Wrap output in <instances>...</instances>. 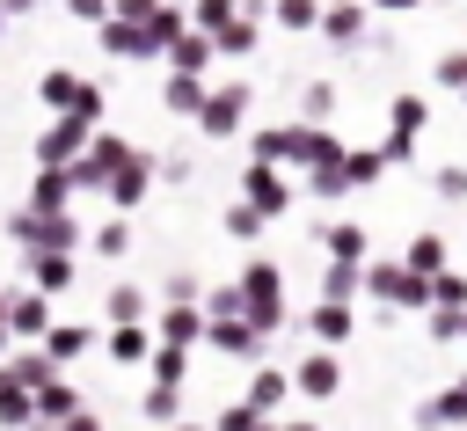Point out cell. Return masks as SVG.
I'll use <instances>...</instances> for the list:
<instances>
[{
    "label": "cell",
    "instance_id": "6da1fadb",
    "mask_svg": "<svg viewBox=\"0 0 467 431\" xmlns=\"http://www.w3.org/2000/svg\"><path fill=\"white\" fill-rule=\"evenodd\" d=\"M36 102H44L51 117H80V124H95V131H102V110H109L102 80H88V73H73V66H51V73L36 80Z\"/></svg>",
    "mask_w": 467,
    "mask_h": 431
},
{
    "label": "cell",
    "instance_id": "7a4b0ae2",
    "mask_svg": "<svg viewBox=\"0 0 467 431\" xmlns=\"http://www.w3.org/2000/svg\"><path fill=\"white\" fill-rule=\"evenodd\" d=\"M248 110H255V80H219V88L204 95L197 131H204V139H241V131H248Z\"/></svg>",
    "mask_w": 467,
    "mask_h": 431
},
{
    "label": "cell",
    "instance_id": "3957f363",
    "mask_svg": "<svg viewBox=\"0 0 467 431\" xmlns=\"http://www.w3.org/2000/svg\"><path fill=\"white\" fill-rule=\"evenodd\" d=\"M131 153H139V146H131L124 131H95V139H88V153L73 161V183H80V190H109V183H117V168H124Z\"/></svg>",
    "mask_w": 467,
    "mask_h": 431
},
{
    "label": "cell",
    "instance_id": "277c9868",
    "mask_svg": "<svg viewBox=\"0 0 467 431\" xmlns=\"http://www.w3.org/2000/svg\"><path fill=\"white\" fill-rule=\"evenodd\" d=\"M88 139H95V124H80V117H51L44 131H36V168H73L80 153H88Z\"/></svg>",
    "mask_w": 467,
    "mask_h": 431
},
{
    "label": "cell",
    "instance_id": "5b68a950",
    "mask_svg": "<svg viewBox=\"0 0 467 431\" xmlns=\"http://www.w3.org/2000/svg\"><path fill=\"white\" fill-rule=\"evenodd\" d=\"M372 7L365 0H336V7H321V44H336V51H365L372 44Z\"/></svg>",
    "mask_w": 467,
    "mask_h": 431
},
{
    "label": "cell",
    "instance_id": "8992f818",
    "mask_svg": "<svg viewBox=\"0 0 467 431\" xmlns=\"http://www.w3.org/2000/svg\"><path fill=\"white\" fill-rule=\"evenodd\" d=\"M248 146H255V161H270V168H292V161L306 168V146H314V124H299V117H285V124H263V131H255Z\"/></svg>",
    "mask_w": 467,
    "mask_h": 431
},
{
    "label": "cell",
    "instance_id": "52a82bcc",
    "mask_svg": "<svg viewBox=\"0 0 467 431\" xmlns=\"http://www.w3.org/2000/svg\"><path fill=\"white\" fill-rule=\"evenodd\" d=\"M241 205H255L263 219H277V212L292 205V183H285L270 161H248V168H241Z\"/></svg>",
    "mask_w": 467,
    "mask_h": 431
},
{
    "label": "cell",
    "instance_id": "ba28073f",
    "mask_svg": "<svg viewBox=\"0 0 467 431\" xmlns=\"http://www.w3.org/2000/svg\"><path fill=\"white\" fill-rule=\"evenodd\" d=\"M7 234H15V241H29V248H66L80 226H73L66 212H29V205H22V212L7 219Z\"/></svg>",
    "mask_w": 467,
    "mask_h": 431
},
{
    "label": "cell",
    "instance_id": "9c48e42d",
    "mask_svg": "<svg viewBox=\"0 0 467 431\" xmlns=\"http://www.w3.org/2000/svg\"><path fill=\"white\" fill-rule=\"evenodd\" d=\"M95 37H102V51H109V58H124V66H139V58H161V51H153V37H146V22H117V15H109Z\"/></svg>",
    "mask_w": 467,
    "mask_h": 431
},
{
    "label": "cell",
    "instance_id": "30bf717a",
    "mask_svg": "<svg viewBox=\"0 0 467 431\" xmlns=\"http://www.w3.org/2000/svg\"><path fill=\"white\" fill-rule=\"evenodd\" d=\"M212 58H219V44H212V37H197V29L168 44V73H197V80H204V73H212Z\"/></svg>",
    "mask_w": 467,
    "mask_h": 431
},
{
    "label": "cell",
    "instance_id": "8fae6325",
    "mask_svg": "<svg viewBox=\"0 0 467 431\" xmlns=\"http://www.w3.org/2000/svg\"><path fill=\"white\" fill-rule=\"evenodd\" d=\"M204 95H212V88H204L197 73H168V88H161V110H175V117H190V124H197V117H204Z\"/></svg>",
    "mask_w": 467,
    "mask_h": 431
},
{
    "label": "cell",
    "instance_id": "7c38bea8",
    "mask_svg": "<svg viewBox=\"0 0 467 431\" xmlns=\"http://www.w3.org/2000/svg\"><path fill=\"white\" fill-rule=\"evenodd\" d=\"M431 124V102L423 95H394L387 102V139H401V146H416V131Z\"/></svg>",
    "mask_w": 467,
    "mask_h": 431
},
{
    "label": "cell",
    "instance_id": "4fadbf2b",
    "mask_svg": "<svg viewBox=\"0 0 467 431\" xmlns=\"http://www.w3.org/2000/svg\"><path fill=\"white\" fill-rule=\"evenodd\" d=\"M153 175H161V161H153V153H131V161L117 168V183H109V197H117V205H139Z\"/></svg>",
    "mask_w": 467,
    "mask_h": 431
},
{
    "label": "cell",
    "instance_id": "5bb4252c",
    "mask_svg": "<svg viewBox=\"0 0 467 431\" xmlns=\"http://www.w3.org/2000/svg\"><path fill=\"white\" fill-rule=\"evenodd\" d=\"M73 190H80V183H73V168H44V175H36V190H29V212H58Z\"/></svg>",
    "mask_w": 467,
    "mask_h": 431
},
{
    "label": "cell",
    "instance_id": "9a60e30c",
    "mask_svg": "<svg viewBox=\"0 0 467 431\" xmlns=\"http://www.w3.org/2000/svg\"><path fill=\"white\" fill-rule=\"evenodd\" d=\"M241 22V0H190V29L197 37H219V29H234Z\"/></svg>",
    "mask_w": 467,
    "mask_h": 431
},
{
    "label": "cell",
    "instance_id": "2e32d148",
    "mask_svg": "<svg viewBox=\"0 0 467 431\" xmlns=\"http://www.w3.org/2000/svg\"><path fill=\"white\" fill-rule=\"evenodd\" d=\"M270 22L292 29V37H314L321 29V0H270Z\"/></svg>",
    "mask_w": 467,
    "mask_h": 431
},
{
    "label": "cell",
    "instance_id": "e0dca14e",
    "mask_svg": "<svg viewBox=\"0 0 467 431\" xmlns=\"http://www.w3.org/2000/svg\"><path fill=\"white\" fill-rule=\"evenodd\" d=\"M212 44H219V58H255V44H263V22H248V15H241V22H234V29H219Z\"/></svg>",
    "mask_w": 467,
    "mask_h": 431
},
{
    "label": "cell",
    "instance_id": "ac0fdd59",
    "mask_svg": "<svg viewBox=\"0 0 467 431\" xmlns=\"http://www.w3.org/2000/svg\"><path fill=\"white\" fill-rule=\"evenodd\" d=\"M336 117V80H306L299 88V124H328Z\"/></svg>",
    "mask_w": 467,
    "mask_h": 431
},
{
    "label": "cell",
    "instance_id": "d6986e66",
    "mask_svg": "<svg viewBox=\"0 0 467 431\" xmlns=\"http://www.w3.org/2000/svg\"><path fill=\"white\" fill-rule=\"evenodd\" d=\"M372 292H387V300H416L423 278H416L409 263H379V270H372Z\"/></svg>",
    "mask_w": 467,
    "mask_h": 431
},
{
    "label": "cell",
    "instance_id": "ffe728a7",
    "mask_svg": "<svg viewBox=\"0 0 467 431\" xmlns=\"http://www.w3.org/2000/svg\"><path fill=\"white\" fill-rule=\"evenodd\" d=\"M248 307L270 321L277 314V263H248Z\"/></svg>",
    "mask_w": 467,
    "mask_h": 431
},
{
    "label": "cell",
    "instance_id": "44dd1931",
    "mask_svg": "<svg viewBox=\"0 0 467 431\" xmlns=\"http://www.w3.org/2000/svg\"><path fill=\"white\" fill-rule=\"evenodd\" d=\"M306 190H314V197H343V190H350V153H343V161L306 168Z\"/></svg>",
    "mask_w": 467,
    "mask_h": 431
},
{
    "label": "cell",
    "instance_id": "7402d4cb",
    "mask_svg": "<svg viewBox=\"0 0 467 431\" xmlns=\"http://www.w3.org/2000/svg\"><path fill=\"white\" fill-rule=\"evenodd\" d=\"M409 270H416V278H438V270H445V241H438V234H416V241H409Z\"/></svg>",
    "mask_w": 467,
    "mask_h": 431
},
{
    "label": "cell",
    "instance_id": "603a6c76",
    "mask_svg": "<svg viewBox=\"0 0 467 431\" xmlns=\"http://www.w3.org/2000/svg\"><path fill=\"white\" fill-rule=\"evenodd\" d=\"M431 73H438V88H445V95H467V44L438 51V66H431Z\"/></svg>",
    "mask_w": 467,
    "mask_h": 431
},
{
    "label": "cell",
    "instance_id": "cb8c5ba5",
    "mask_svg": "<svg viewBox=\"0 0 467 431\" xmlns=\"http://www.w3.org/2000/svg\"><path fill=\"white\" fill-rule=\"evenodd\" d=\"M387 175V153L379 146H350V190H365V183H379Z\"/></svg>",
    "mask_w": 467,
    "mask_h": 431
},
{
    "label": "cell",
    "instance_id": "d4e9b609",
    "mask_svg": "<svg viewBox=\"0 0 467 431\" xmlns=\"http://www.w3.org/2000/svg\"><path fill=\"white\" fill-rule=\"evenodd\" d=\"M321 241L336 248V263H358V256H365V234H358L350 219H336V226H321Z\"/></svg>",
    "mask_w": 467,
    "mask_h": 431
},
{
    "label": "cell",
    "instance_id": "484cf974",
    "mask_svg": "<svg viewBox=\"0 0 467 431\" xmlns=\"http://www.w3.org/2000/svg\"><path fill=\"white\" fill-rule=\"evenodd\" d=\"M431 190H438L445 205H467V168H460V161H445V168H431Z\"/></svg>",
    "mask_w": 467,
    "mask_h": 431
},
{
    "label": "cell",
    "instance_id": "4316f807",
    "mask_svg": "<svg viewBox=\"0 0 467 431\" xmlns=\"http://www.w3.org/2000/svg\"><path fill=\"white\" fill-rule=\"evenodd\" d=\"M124 248H131V226L124 219H102L95 226V256H124Z\"/></svg>",
    "mask_w": 467,
    "mask_h": 431
},
{
    "label": "cell",
    "instance_id": "83f0119b",
    "mask_svg": "<svg viewBox=\"0 0 467 431\" xmlns=\"http://www.w3.org/2000/svg\"><path fill=\"white\" fill-rule=\"evenodd\" d=\"M263 226H270V219H263L255 205H234V212H226V234H241V241H255Z\"/></svg>",
    "mask_w": 467,
    "mask_h": 431
},
{
    "label": "cell",
    "instance_id": "f1b7e54d",
    "mask_svg": "<svg viewBox=\"0 0 467 431\" xmlns=\"http://www.w3.org/2000/svg\"><path fill=\"white\" fill-rule=\"evenodd\" d=\"M66 15H73V22H95V29H102V22L117 15V0H66Z\"/></svg>",
    "mask_w": 467,
    "mask_h": 431
},
{
    "label": "cell",
    "instance_id": "f546056e",
    "mask_svg": "<svg viewBox=\"0 0 467 431\" xmlns=\"http://www.w3.org/2000/svg\"><path fill=\"white\" fill-rule=\"evenodd\" d=\"M66 278H73V263H66V256H36V285H51V292H58Z\"/></svg>",
    "mask_w": 467,
    "mask_h": 431
},
{
    "label": "cell",
    "instance_id": "4dcf8cb0",
    "mask_svg": "<svg viewBox=\"0 0 467 431\" xmlns=\"http://www.w3.org/2000/svg\"><path fill=\"white\" fill-rule=\"evenodd\" d=\"M7 314H15V329H22V336H29V329H44V300H15Z\"/></svg>",
    "mask_w": 467,
    "mask_h": 431
},
{
    "label": "cell",
    "instance_id": "1f68e13d",
    "mask_svg": "<svg viewBox=\"0 0 467 431\" xmlns=\"http://www.w3.org/2000/svg\"><path fill=\"white\" fill-rule=\"evenodd\" d=\"M161 175H168V183H190V153L168 146V153H161Z\"/></svg>",
    "mask_w": 467,
    "mask_h": 431
},
{
    "label": "cell",
    "instance_id": "d6a6232c",
    "mask_svg": "<svg viewBox=\"0 0 467 431\" xmlns=\"http://www.w3.org/2000/svg\"><path fill=\"white\" fill-rule=\"evenodd\" d=\"M328 387H336V365L314 358V365H306V394H328Z\"/></svg>",
    "mask_w": 467,
    "mask_h": 431
},
{
    "label": "cell",
    "instance_id": "836d02e7",
    "mask_svg": "<svg viewBox=\"0 0 467 431\" xmlns=\"http://www.w3.org/2000/svg\"><path fill=\"white\" fill-rule=\"evenodd\" d=\"M161 0H117V22H153Z\"/></svg>",
    "mask_w": 467,
    "mask_h": 431
},
{
    "label": "cell",
    "instance_id": "e575fe53",
    "mask_svg": "<svg viewBox=\"0 0 467 431\" xmlns=\"http://www.w3.org/2000/svg\"><path fill=\"white\" fill-rule=\"evenodd\" d=\"M109 314H117V321H131V314H139V285H117V300H109Z\"/></svg>",
    "mask_w": 467,
    "mask_h": 431
},
{
    "label": "cell",
    "instance_id": "d590c367",
    "mask_svg": "<svg viewBox=\"0 0 467 431\" xmlns=\"http://www.w3.org/2000/svg\"><path fill=\"white\" fill-rule=\"evenodd\" d=\"M372 15H416V7H431V0H365Z\"/></svg>",
    "mask_w": 467,
    "mask_h": 431
},
{
    "label": "cell",
    "instance_id": "8d00e7d4",
    "mask_svg": "<svg viewBox=\"0 0 467 431\" xmlns=\"http://www.w3.org/2000/svg\"><path fill=\"white\" fill-rule=\"evenodd\" d=\"M241 15L248 22H270V0H241Z\"/></svg>",
    "mask_w": 467,
    "mask_h": 431
},
{
    "label": "cell",
    "instance_id": "74e56055",
    "mask_svg": "<svg viewBox=\"0 0 467 431\" xmlns=\"http://www.w3.org/2000/svg\"><path fill=\"white\" fill-rule=\"evenodd\" d=\"M0 15L15 22V15H36V0H0Z\"/></svg>",
    "mask_w": 467,
    "mask_h": 431
},
{
    "label": "cell",
    "instance_id": "f35d334b",
    "mask_svg": "<svg viewBox=\"0 0 467 431\" xmlns=\"http://www.w3.org/2000/svg\"><path fill=\"white\" fill-rule=\"evenodd\" d=\"M0 37H7V15H0Z\"/></svg>",
    "mask_w": 467,
    "mask_h": 431
},
{
    "label": "cell",
    "instance_id": "ab89813d",
    "mask_svg": "<svg viewBox=\"0 0 467 431\" xmlns=\"http://www.w3.org/2000/svg\"><path fill=\"white\" fill-rule=\"evenodd\" d=\"M321 7H336V0H321Z\"/></svg>",
    "mask_w": 467,
    "mask_h": 431
},
{
    "label": "cell",
    "instance_id": "60d3db41",
    "mask_svg": "<svg viewBox=\"0 0 467 431\" xmlns=\"http://www.w3.org/2000/svg\"><path fill=\"white\" fill-rule=\"evenodd\" d=\"M0 314H7V307H0Z\"/></svg>",
    "mask_w": 467,
    "mask_h": 431
},
{
    "label": "cell",
    "instance_id": "b9f144b4",
    "mask_svg": "<svg viewBox=\"0 0 467 431\" xmlns=\"http://www.w3.org/2000/svg\"><path fill=\"white\" fill-rule=\"evenodd\" d=\"M460 102H467V95H460Z\"/></svg>",
    "mask_w": 467,
    "mask_h": 431
}]
</instances>
